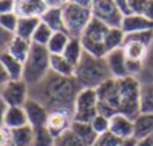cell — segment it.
<instances>
[{
	"label": "cell",
	"mask_w": 153,
	"mask_h": 146,
	"mask_svg": "<svg viewBox=\"0 0 153 146\" xmlns=\"http://www.w3.org/2000/svg\"><path fill=\"white\" fill-rule=\"evenodd\" d=\"M81 91L75 77L57 75L50 70L42 81L30 87V97L41 102L50 111H69L73 114L75 100Z\"/></svg>",
	"instance_id": "obj_1"
},
{
	"label": "cell",
	"mask_w": 153,
	"mask_h": 146,
	"mask_svg": "<svg viewBox=\"0 0 153 146\" xmlns=\"http://www.w3.org/2000/svg\"><path fill=\"white\" fill-rule=\"evenodd\" d=\"M73 77L77 80L81 88L91 89H96L104 81L113 79L104 57H95L87 52H84L80 62L76 65Z\"/></svg>",
	"instance_id": "obj_2"
},
{
	"label": "cell",
	"mask_w": 153,
	"mask_h": 146,
	"mask_svg": "<svg viewBox=\"0 0 153 146\" xmlns=\"http://www.w3.org/2000/svg\"><path fill=\"white\" fill-rule=\"evenodd\" d=\"M50 52L46 46L31 42V49L23 62V80L29 87L37 85L50 72Z\"/></svg>",
	"instance_id": "obj_3"
},
{
	"label": "cell",
	"mask_w": 153,
	"mask_h": 146,
	"mask_svg": "<svg viewBox=\"0 0 153 146\" xmlns=\"http://www.w3.org/2000/svg\"><path fill=\"white\" fill-rule=\"evenodd\" d=\"M119 91V114L136 119L141 114V83L137 77L117 79Z\"/></svg>",
	"instance_id": "obj_4"
},
{
	"label": "cell",
	"mask_w": 153,
	"mask_h": 146,
	"mask_svg": "<svg viewBox=\"0 0 153 146\" xmlns=\"http://www.w3.org/2000/svg\"><path fill=\"white\" fill-rule=\"evenodd\" d=\"M108 30L110 27L106 23L100 22L96 18H92V20L88 23V26L85 27L84 33L80 37L84 52L90 53L95 57H106V37L108 34Z\"/></svg>",
	"instance_id": "obj_5"
},
{
	"label": "cell",
	"mask_w": 153,
	"mask_h": 146,
	"mask_svg": "<svg viewBox=\"0 0 153 146\" xmlns=\"http://www.w3.org/2000/svg\"><path fill=\"white\" fill-rule=\"evenodd\" d=\"M62 16L65 31L71 38H80L88 23L92 20V11L88 8L80 7L71 1L62 6Z\"/></svg>",
	"instance_id": "obj_6"
},
{
	"label": "cell",
	"mask_w": 153,
	"mask_h": 146,
	"mask_svg": "<svg viewBox=\"0 0 153 146\" xmlns=\"http://www.w3.org/2000/svg\"><path fill=\"white\" fill-rule=\"evenodd\" d=\"M98 93V112L111 118L119 111V91L117 79H108L96 88Z\"/></svg>",
	"instance_id": "obj_7"
},
{
	"label": "cell",
	"mask_w": 153,
	"mask_h": 146,
	"mask_svg": "<svg viewBox=\"0 0 153 146\" xmlns=\"http://www.w3.org/2000/svg\"><path fill=\"white\" fill-rule=\"evenodd\" d=\"M98 93L96 89L81 88L77 97L75 100L73 107V120L75 122H87L91 123V120L98 115Z\"/></svg>",
	"instance_id": "obj_8"
},
{
	"label": "cell",
	"mask_w": 153,
	"mask_h": 146,
	"mask_svg": "<svg viewBox=\"0 0 153 146\" xmlns=\"http://www.w3.org/2000/svg\"><path fill=\"white\" fill-rule=\"evenodd\" d=\"M30 97V87L22 80H10L0 88V99L8 107H23Z\"/></svg>",
	"instance_id": "obj_9"
},
{
	"label": "cell",
	"mask_w": 153,
	"mask_h": 146,
	"mask_svg": "<svg viewBox=\"0 0 153 146\" xmlns=\"http://www.w3.org/2000/svg\"><path fill=\"white\" fill-rule=\"evenodd\" d=\"M91 11L94 18L106 23L108 27H121L125 16L114 0H94Z\"/></svg>",
	"instance_id": "obj_10"
},
{
	"label": "cell",
	"mask_w": 153,
	"mask_h": 146,
	"mask_svg": "<svg viewBox=\"0 0 153 146\" xmlns=\"http://www.w3.org/2000/svg\"><path fill=\"white\" fill-rule=\"evenodd\" d=\"M25 112H26L29 125L33 129H38V127L46 126L48 116H49V110L43 106L41 102L35 100L33 97H29L26 103L23 104Z\"/></svg>",
	"instance_id": "obj_11"
},
{
	"label": "cell",
	"mask_w": 153,
	"mask_h": 146,
	"mask_svg": "<svg viewBox=\"0 0 153 146\" xmlns=\"http://www.w3.org/2000/svg\"><path fill=\"white\" fill-rule=\"evenodd\" d=\"M108 131L119 139L134 138V120L126 115L117 112L108 120Z\"/></svg>",
	"instance_id": "obj_12"
},
{
	"label": "cell",
	"mask_w": 153,
	"mask_h": 146,
	"mask_svg": "<svg viewBox=\"0 0 153 146\" xmlns=\"http://www.w3.org/2000/svg\"><path fill=\"white\" fill-rule=\"evenodd\" d=\"M49 7L46 0H15L14 12L19 18H41Z\"/></svg>",
	"instance_id": "obj_13"
},
{
	"label": "cell",
	"mask_w": 153,
	"mask_h": 146,
	"mask_svg": "<svg viewBox=\"0 0 153 146\" xmlns=\"http://www.w3.org/2000/svg\"><path fill=\"white\" fill-rule=\"evenodd\" d=\"M104 60H106L113 79H123L129 76V73H127V58L122 47L108 52L104 57Z\"/></svg>",
	"instance_id": "obj_14"
},
{
	"label": "cell",
	"mask_w": 153,
	"mask_h": 146,
	"mask_svg": "<svg viewBox=\"0 0 153 146\" xmlns=\"http://www.w3.org/2000/svg\"><path fill=\"white\" fill-rule=\"evenodd\" d=\"M73 122V114L69 111H50L46 122V129L54 138L71 129Z\"/></svg>",
	"instance_id": "obj_15"
},
{
	"label": "cell",
	"mask_w": 153,
	"mask_h": 146,
	"mask_svg": "<svg viewBox=\"0 0 153 146\" xmlns=\"http://www.w3.org/2000/svg\"><path fill=\"white\" fill-rule=\"evenodd\" d=\"M121 29L125 34H133V33L145 31V30H153V22L149 19L137 14L125 15L122 20Z\"/></svg>",
	"instance_id": "obj_16"
},
{
	"label": "cell",
	"mask_w": 153,
	"mask_h": 146,
	"mask_svg": "<svg viewBox=\"0 0 153 146\" xmlns=\"http://www.w3.org/2000/svg\"><path fill=\"white\" fill-rule=\"evenodd\" d=\"M153 134V114L141 112L134 119V138L137 141L149 138Z\"/></svg>",
	"instance_id": "obj_17"
},
{
	"label": "cell",
	"mask_w": 153,
	"mask_h": 146,
	"mask_svg": "<svg viewBox=\"0 0 153 146\" xmlns=\"http://www.w3.org/2000/svg\"><path fill=\"white\" fill-rule=\"evenodd\" d=\"M41 22H43L46 26H49L53 30V33L65 31V24H64L62 16V7L50 6L45 11V14L41 16Z\"/></svg>",
	"instance_id": "obj_18"
},
{
	"label": "cell",
	"mask_w": 153,
	"mask_h": 146,
	"mask_svg": "<svg viewBox=\"0 0 153 146\" xmlns=\"http://www.w3.org/2000/svg\"><path fill=\"white\" fill-rule=\"evenodd\" d=\"M26 125H29V120L23 107H7L6 116H4V126L7 129L12 130Z\"/></svg>",
	"instance_id": "obj_19"
},
{
	"label": "cell",
	"mask_w": 153,
	"mask_h": 146,
	"mask_svg": "<svg viewBox=\"0 0 153 146\" xmlns=\"http://www.w3.org/2000/svg\"><path fill=\"white\" fill-rule=\"evenodd\" d=\"M122 49L127 60L138 61V62H144L149 52V46L141 42H136V41H125Z\"/></svg>",
	"instance_id": "obj_20"
},
{
	"label": "cell",
	"mask_w": 153,
	"mask_h": 146,
	"mask_svg": "<svg viewBox=\"0 0 153 146\" xmlns=\"http://www.w3.org/2000/svg\"><path fill=\"white\" fill-rule=\"evenodd\" d=\"M71 130H72L87 146H92L99 137L95 133V130L92 129L91 123H87V122H75V120H73L72 125H71Z\"/></svg>",
	"instance_id": "obj_21"
},
{
	"label": "cell",
	"mask_w": 153,
	"mask_h": 146,
	"mask_svg": "<svg viewBox=\"0 0 153 146\" xmlns=\"http://www.w3.org/2000/svg\"><path fill=\"white\" fill-rule=\"evenodd\" d=\"M0 62L3 64L11 80H22L23 79V62H20L10 53H3L0 56Z\"/></svg>",
	"instance_id": "obj_22"
},
{
	"label": "cell",
	"mask_w": 153,
	"mask_h": 146,
	"mask_svg": "<svg viewBox=\"0 0 153 146\" xmlns=\"http://www.w3.org/2000/svg\"><path fill=\"white\" fill-rule=\"evenodd\" d=\"M30 49H31V41H27L14 35L8 49H7V53H10L12 57L19 60L20 62H25L30 53Z\"/></svg>",
	"instance_id": "obj_23"
},
{
	"label": "cell",
	"mask_w": 153,
	"mask_h": 146,
	"mask_svg": "<svg viewBox=\"0 0 153 146\" xmlns=\"http://www.w3.org/2000/svg\"><path fill=\"white\" fill-rule=\"evenodd\" d=\"M76 66L72 65L62 54H52L50 56V70L61 76L73 77Z\"/></svg>",
	"instance_id": "obj_24"
},
{
	"label": "cell",
	"mask_w": 153,
	"mask_h": 146,
	"mask_svg": "<svg viewBox=\"0 0 153 146\" xmlns=\"http://www.w3.org/2000/svg\"><path fill=\"white\" fill-rule=\"evenodd\" d=\"M41 18H19L16 30H15V35L23 39L31 41L33 35H34L37 27L39 26Z\"/></svg>",
	"instance_id": "obj_25"
},
{
	"label": "cell",
	"mask_w": 153,
	"mask_h": 146,
	"mask_svg": "<svg viewBox=\"0 0 153 146\" xmlns=\"http://www.w3.org/2000/svg\"><path fill=\"white\" fill-rule=\"evenodd\" d=\"M10 131H11L12 146H31L34 138V129L30 125L12 129Z\"/></svg>",
	"instance_id": "obj_26"
},
{
	"label": "cell",
	"mask_w": 153,
	"mask_h": 146,
	"mask_svg": "<svg viewBox=\"0 0 153 146\" xmlns=\"http://www.w3.org/2000/svg\"><path fill=\"white\" fill-rule=\"evenodd\" d=\"M83 54H84V47H83V45H81L80 38H71L67 47H65V50H64L62 56L67 58L72 65L76 66L80 62Z\"/></svg>",
	"instance_id": "obj_27"
},
{
	"label": "cell",
	"mask_w": 153,
	"mask_h": 146,
	"mask_svg": "<svg viewBox=\"0 0 153 146\" xmlns=\"http://www.w3.org/2000/svg\"><path fill=\"white\" fill-rule=\"evenodd\" d=\"M69 39H71V37L68 35L67 31L53 33V35H52V38H50L49 43L46 45V47L50 52V54H62L68 45V42H69Z\"/></svg>",
	"instance_id": "obj_28"
},
{
	"label": "cell",
	"mask_w": 153,
	"mask_h": 146,
	"mask_svg": "<svg viewBox=\"0 0 153 146\" xmlns=\"http://www.w3.org/2000/svg\"><path fill=\"white\" fill-rule=\"evenodd\" d=\"M130 14H137L153 22V0H129Z\"/></svg>",
	"instance_id": "obj_29"
},
{
	"label": "cell",
	"mask_w": 153,
	"mask_h": 146,
	"mask_svg": "<svg viewBox=\"0 0 153 146\" xmlns=\"http://www.w3.org/2000/svg\"><path fill=\"white\" fill-rule=\"evenodd\" d=\"M125 43V33L121 27H110L108 34L106 37V49L107 53L111 50H115L118 47H122Z\"/></svg>",
	"instance_id": "obj_30"
},
{
	"label": "cell",
	"mask_w": 153,
	"mask_h": 146,
	"mask_svg": "<svg viewBox=\"0 0 153 146\" xmlns=\"http://www.w3.org/2000/svg\"><path fill=\"white\" fill-rule=\"evenodd\" d=\"M56 138L46 129V126L34 129V138L31 146H54Z\"/></svg>",
	"instance_id": "obj_31"
},
{
	"label": "cell",
	"mask_w": 153,
	"mask_h": 146,
	"mask_svg": "<svg viewBox=\"0 0 153 146\" xmlns=\"http://www.w3.org/2000/svg\"><path fill=\"white\" fill-rule=\"evenodd\" d=\"M141 112L153 114V81L141 84Z\"/></svg>",
	"instance_id": "obj_32"
},
{
	"label": "cell",
	"mask_w": 153,
	"mask_h": 146,
	"mask_svg": "<svg viewBox=\"0 0 153 146\" xmlns=\"http://www.w3.org/2000/svg\"><path fill=\"white\" fill-rule=\"evenodd\" d=\"M141 84L145 83H152L153 81V43L149 46V52L144 61V68H142L141 75L137 77Z\"/></svg>",
	"instance_id": "obj_33"
},
{
	"label": "cell",
	"mask_w": 153,
	"mask_h": 146,
	"mask_svg": "<svg viewBox=\"0 0 153 146\" xmlns=\"http://www.w3.org/2000/svg\"><path fill=\"white\" fill-rule=\"evenodd\" d=\"M52 35H53V30L50 29L49 26H46L43 22H41L39 26L35 30L34 35H33L31 42L37 43V45H41V46H46L48 43H49Z\"/></svg>",
	"instance_id": "obj_34"
},
{
	"label": "cell",
	"mask_w": 153,
	"mask_h": 146,
	"mask_svg": "<svg viewBox=\"0 0 153 146\" xmlns=\"http://www.w3.org/2000/svg\"><path fill=\"white\" fill-rule=\"evenodd\" d=\"M54 146H87V145L69 129L56 138Z\"/></svg>",
	"instance_id": "obj_35"
},
{
	"label": "cell",
	"mask_w": 153,
	"mask_h": 146,
	"mask_svg": "<svg viewBox=\"0 0 153 146\" xmlns=\"http://www.w3.org/2000/svg\"><path fill=\"white\" fill-rule=\"evenodd\" d=\"M18 22H19V16L15 12H8V14L0 15V26L4 30L12 33L15 35V30H16Z\"/></svg>",
	"instance_id": "obj_36"
},
{
	"label": "cell",
	"mask_w": 153,
	"mask_h": 146,
	"mask_svg": "<svg viewBox=\"0 0 153 146\" xmlns=\"http://www.w3.org/2000/svg\"><path fill=\"white\" fill-rule=\"evenodd\" d=\"M125 41H136V42H141L146 46H152L153 30H145V31L133 33V34H125Z\"/></svg>",
	"instance_id": "obj_37"
},
{
	"label": "cell",
	"mask_w": 153,
	"mask_h": 146,
	"mask_svg": "<svg viewBox=\"0 0 153 146\" xmlns=\"http://www.w3.org/2000/svg\"><path fill=\"white\" fill-rule=\"evenodd\" d=\"M108 120H110V118L98 114L92 120H91V126H92V129L95 130V133L98 135L104 134V133L108 131Z\"/></svg>",
	"instance_id": "obj_38"
},
{
	"label": "cell",
	"mask_w": 153,
	"mask_h": 146,
	"mask_svg": "<svg viewBox=\"0 0 153 146\" xmlns=\"http://www.w3.org/2000/svg\"><path fill=\"white\" fill-rule=\"evenodd\" d=\"M122 141L123 139H119L118 137L111 134L110 131H107V133H104V134L99 135L96 142L94 143L92 146H119Z\"/></svg>",
	"instance_id": "obj_39"
},
{
	"label": "cell",
	"mask_w": 153,
	"mask_h": 146,
	"mask_svg": "<svg viewBox=\"0 0 153 146\" xmlns=\"http://www.w3.org/2000/svg\"><path fill=\"white\" fill-rule=\"evenodd\" d=\"M12 38H14L12 33L7 31V30H4L3 27L0 26V56L7 52V49H8Z\"/></svg>",
	"instance_id": "obj_40"
},
{
	"label": "cell",
	"mask_w": 153,
	"mask_h": 146,
	"mask_svg": "<svg viewBox=\"0 0 153 146\" xmlns=\"http://www.w3.org/2000/svg\"><path fill=\"white\" fill-rule=\"evenodd\" d=\"M0 146H12L11 131L6 126L0 127Z\"/></svg>",
	"instance_id": "obj_41"
},
{
	"label": "cell",
	"mask_w": 153,
	"mask_h": 146,
	"mask_svg": "<svg viewBox=\"0 0 153 146\" xmlns=\"http://www.w3.org/2000/svg\"><path fill=\"white\" fill-rule=\"evenodd\" d=\"M15 0H0V15L14 12Z\"/></svg>",
	"instance_id": "obj_42"
},
{
	"label": "cell",
	"mask_w": 153,
	"mask_h": 146,
	"mask_svg": "<svg viewBox=\"0 0 153 146\" xmlns=\"http://www.w3.org/2000/svg\"><path fill=\"white\" fill-rule=\"evenodd\" d=\"M115 4L118 6V8L122 11L123 15H129L130 14V8H129V0H114Z\"/></svg>",
	"instance_id": "obj_43"
},
{
	"label": "cell",
	"mask_w": 153,
	"mask_h": 146,
	"mask_svg": "<svg viewBox=\"0 0 153 146\" xmlns=\"http://www.w3.org/2000/svg\"><path fill=\"white\" fill-rule=\"evenodd\" d=\"M11 80L10 79V76H8V73H7V70L4 69V66H3V64L0 62V88L4 85V84H7L8 81Z\"/></svg>",
	"instance_id": "obj_44"
},
{
	"label": "cell",
	"mask_w": 153,
	"mask_h": 146,
	"mask_svg": "<svg viewBox=\"0 0 153 146\" xmlns=\"http://www.w3.org/2000/svg\"><path fill=\"white\" fill-rule=\"evenodd\" d=\"M69 1L73 4H77L80 7H84V8H88V10L92 8V3H94V0H69Z\"/></svg>",
	"instance_id": "obj_45"
},
{
	"label": "cell",
	"mask_w": 153,
	"mask_h": 146,
	"mask_svg": "<svg viewBox=\"0 0 153 146\" xmlns=\"http://www.w3.org/2000/svg\"><path fill=\"white\" fill-rule=\"evenodd\" d=\"M7 104L0 99V127L4 126V116H6V111H7Z\"/></svg>",
	"instance_id": "obj_46"
},
{
	"label": "cell",
	"mask_w": 153,
	"mask_h": 146,
	"mask_svg": "<svg viewBox=\"0 0 153 146\" xmlns=\"http://www.w3.org/2000/svg\"><path fill=\"white\" fill-rule=\"evenodd\" d=\"M137 139L136 138H129V139H123L119 146H136Z\"/></svg>",
	"instance_id": "obj_47"
},
{
	"label": "cell",
	"mask_w": 153,
	"mask_h": 146,
	"mask_svg": "<svg viewBox=\"0 0 153 146\" xmlns=\"http://www.w3.org/2000/svg\"><path fill=\"white\" fill-rule=\"evenodd\" d=\"M136 146H153V145H152V142H150L149 138H145V139H140V141H137Z\"/></svg>",
	"instance_id": "obj_48"
},
{
	"label": "cell",
	"mask_w": 153,
	"mask_h": 146,
	"mask_svg": "<svg viewBox=\"0 0 153 146\" xmlns=\"http://www.w3.org/2000/svg\"><path fill=\"white\" fill-rule=\"evenodd\" d=\"M149 139H150V142H152V145H153V134L149 137Z\"/></svg>",
	"instance_id": "obj_49"
}]
</instances>
